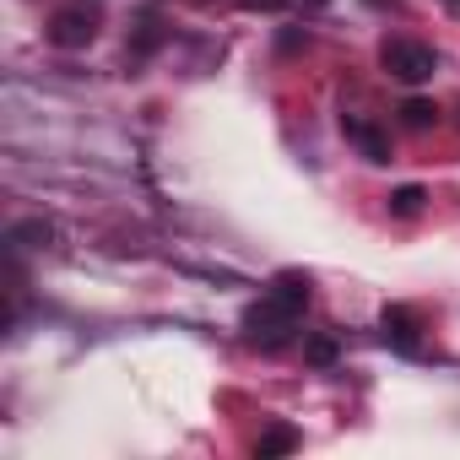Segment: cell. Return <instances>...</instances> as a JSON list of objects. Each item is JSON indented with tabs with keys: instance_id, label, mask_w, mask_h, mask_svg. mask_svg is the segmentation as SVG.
Here are the masks:
<instances>
[{
	"instance_id": "9c48e42d",
	"label": "cell",
	"mask_w": 460,
	"mask_h": 460,
	"mask_svg": "<svg viewBox=\"0 0 460 460\" xmlns=\"http://www.w3.org/2000/svg\"><path fill=\"white\" fill-rule=\"evenodd\" d=\"M422 200H428V190H422V184H401V190L390 195V211H395V217H417V211H422Z\"/></svg>"
},
{
	"instance_id": "3957f363",
	"label": "cell",
	"mask_w": 460,
	"mask_h": 460,
	"mask_svg": "<svg viewBox=\"0 0 460 460\" xmlns=\"http://www.w3.org/2000/svg\"><path fill=\"white\" fill-rule=\"evenodd\" d=\"M379 66H385L395 82L417 87V82H428V76L438 71V55H433L428 44H417V39H385V49H379Z\"/></svg>"
},
{
	"instance_id": "8992f818",
	"label": "cell",
	"mask_w": 460,
	"mask_h": 460,
	"mask_svg": "<svg viewBox=\"0 0 460 460\" xmlns=\"http://www.w3.org/2000/svg\"><path fill=\"white\" fill-rule=\"evenodd\" d=\"M49 239H55V227L44 217H22V222H12V234H6L12 250H44Z\"/></svg>"
},
{
	"instance_id": "4fadbf2b",
	"label": "cell",
	"mask_w": 460,
	"mask_h": 460,
	"mask_svg": "<svg viewBox=\"0 0 460 460\" xmlns=\"http://www.w3.org/2000/svg\"><path fill=\"white\" fill-rule=\"evenodd\" d=\"M444 6H449V12H460V0H444Z\"/></svg>"
},
{
	"instance_id": "30bf717a",
	"label": "cell",
	"mask_w": 460,
	"mask_h": 460,
	"mask_svg": "<svg viewBox=\"0 0 460 460\" xmlns=\"http://www.w3.org/2000/svg\"><path fill=\"white\" fill-rule=\"evenodd\" d=\"M309 363L331 368V363H336V336H314V341H309Z\"/></svg>"
},
{
	"instance_id": "ba28073f",
	"label": "cell",
	"mask_w": 460,
	"mask_h": 460,
	"mask_svg": "<svg viewBox=\"0 0 460 460\" xmlns=\"http://www.w3.org/2000/svg\"><path fill=\"white\" fill-rule=\"evenodd\" d=\"M433 119H438V109H433L428 98H406V103H401V125H406V130H428Z\"/></svg>"
},
{
	"instance_id": "6da1fadb",
	"label": "cell",
	"mask_w": 460,
	"mask_h": 460,
	"mask_svg": "<svg viewBox=\"0 0 460 460\" xmlns=\"http://www.w3.org/2000/svg\"><path fill=\"white\" fill-rule=\"evenodd\" d=\"M298 314H304V304H293L288 293H277V288H271L261 304H250V309H244V336H250V341H261V347H282V341L293 336Z\"/></svg>"
},
{
	"instance_id": "7a4b0ae2",
	"label": "cell",
	"mask_w": 460,
	"mask_h": 460,
	"mask_svg": "<svg viewBox=\"0 0 460 460\" xmlns=\"http://www.w3.org/2000/svg\"><path fill=\"white\" fill-rule=\"evenodd\" d=\"M98 17H103L98 0H71V6H60L49 17V44L55 49H87L98 39Z\"/></svg>"
},
{
	"instance_id": "7c38bea8",
	"label": "cell",
	"mask_w": 460,
	"mask_h": 460,
	"mask_svg": "<svg viewBox=\"0 0 460 460\" xmlns=\"http://www.w3.org/2000/svg\"><path fill=\"white\" fill-rule=\"evenodd\" d=\"M239 6H277V0H239Z\"/></svg>"
},
{
	"instance_id": "52a82bcc",
	"label": "cell",
	"mask_w": 460,
	"mask_h": 460,
	"mask_svg": "<svg viewBox=\"0 0 460 460\" xmlns=\"http://www.w3.org/2000/svg\"><path fill=\"white\" fill-rule=\"evenodd\" d=\"M293 449H298V433H293V428H282V422H277V428H266V433L255 438V455H261V460H271V455H293Z\"/></svg>"
},
{
	"instance_id": "5b68a950",
	"label": "cell",
	"mask_w": 460,
	"mask_h": 460,
	"mask_svg": "<svg viewBox=\"0 0 460 460\" xmlns=\"http://www.w3.org/2000/svg\"><path fill=\"white\" fill-rule=\"evenodd\" d=\"M341 130H347V141L363 146L368 163H390V136H385V130H374V125H363V119H341Z\"/></svg>"
},
{
	"instance_id": "8fae6325",
	"label": "cell",
	"mask_w": 460,
	"mask_h": 460,
	"mask_svg": "<svg viewBox=\"0 0 460 460\" xmlns=\"http://www.w3.org/2000/svg\"><path fill=\"white\" fill-rule=\"evenodd\" d=\"M298 6H309V12H325V6H331V0H298Z\"/></svg>"
},
{
	"instance_id": "277c9868",
	"label": "cell",
	"mask_w": 460,
	"mask_h": 460,
	"mask_svg": "<svg viewBox=\"0 0 460 460\" xmlns=\"http://www.w3.org/2000/svg\"><path fill=\"white\" fill-rule=\"evenodd\" d=\"M379 331H385V341L390 347H401V352H422V320L411 314V309H385L379 314Z\"/></svg>"
}]
</instances>
